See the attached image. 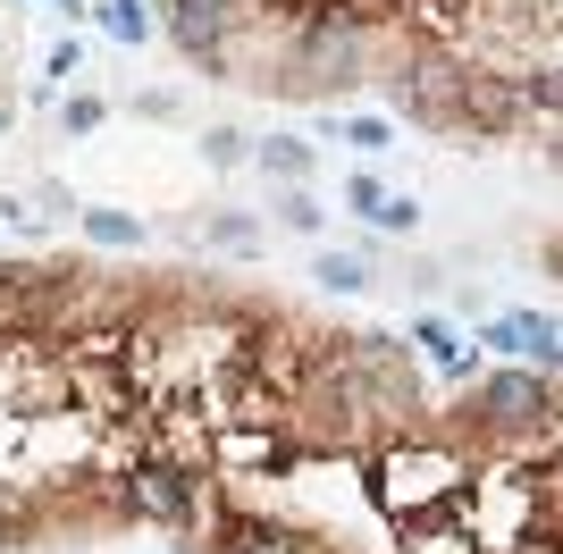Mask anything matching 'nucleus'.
Returning <instances> with one entry per match:
<instances>
[{"instance_id": "obj_1", "label": "nucleus", "mask_w": 563, "mask_h": 554, "mask_svg": "<svg viewBox=\"0 0 563 554\" xmlns=\"http://www.w3.org/2000/svg\"><path fill=\"white\" fill-rule=\"evenodd\" d=\"M555 403H563V387L547 378V369L496 362V369H479V378L446 403V420L479 445V454H505V445H539L547 420H555Z\"/></svg>"}, {"instance_id": "obj_2", "label": "nucleus", "mask_w": 563, "mask_h": 554, "mask_svg": "<svg viewBox=\"0 0 563 554\" xmlns=\"http://www.w3.org/2000/svg\"><path fill=\"white\" fill-rule=\"evenodd\" d=\"M202 496H211V479H202V470H186L177 454H161V445H135V454H118V462H110V505H118V521L194 530Z\"/></svg>"}, {"instance_id": "obj_3", "label": "nucleus", "mask_w": 563, "mask_h": 554, "mask_svg": "<svg viewBox=\"0 0 563 554\" xmlns=\"http://www.w3.org/2000/svg\"><path fill=\"white\" fill-rule=\"evenodd\" d=\"M454 135H471V143H514V135H530V126H521V101H514V76L471 68L463 76V110H454Z\"/></svg>"}, {"instance_id": "obj_4", "label": "nucleus", "mask_w": 563, "mask_h": 554, "mask_svg": "<svg viewBox=\"0 0 563 554\" xmlns=\"http://www.w3.org/2000/svg\"><path fill=\"white\" fill-rule=\"evenodd\" d=\"M471 345H479V353H505V362H530V369H547V378L563 369V328L547 320V311H505V320H488Z\"/></svg>"}, {"instance_id": "obj_5", "label": "nucleus", "mask_w": 563, "mask_h": 554, "mask_svg": "<svg viewBox=\"0 0 563 554\" xmlns=\"http://www.w3.org/2000/svg\"><path fill=\"white\" fill-rule=\"evenodd\" d=\"M514 101H521V126H563V59H521L514 68Z\"/></svg>"}, {"instance_id": "obj_6", "label": "nucleus", "mask_w": 563, "mask_h": 554, "mask_svg": "<svg viewBox=\"0 0 563 554\" xmlns=\"http://www.w3.org/2000/svg\"><path fill=\"white\" fill-rule=\"evenodd\" d=\"M253 168L269 185H311L320 177V152H311L303 135H269V143H253Z\"/></svg>"}, {"instance_id": "obj_7", "label": "nucleus", "mask_w": 563, "mask_h": 554, "mask_svg": "<svg viewBox=\"0 0 563 554\" xmlns=\"http://www.w3.org/2000/svg\"><path fill=\"white\" fill-rule=\"evenodd\" d=\"M404 554H479V538L454 512H438V521H404Z\"/></svg>"}, {"instance_id": "obj_8", "label": "nucleus", "mask_w": 563, "mask_h": 554, "mask_svg": "<svg viewBox=\"0 0 563 554\" xmlns=\"http://www.w3.org/2000/svg\"><path fill=\"white\" fill-rule=\"evenodd\" d=\"M194 235H202V244H219V253H253V244H261V219H253V210H202V219H194Z\"/></svg>"}, {"instance_id": "obj_9", "label": "nucleus", "mask_w": 563, "mask_h": 554, "mask_svg": "<svg viewBox=\"0 0 563 554\" xmlns=\"http://www.w3.org/2000/svg\"><path fill=\"white\" fill-rule=\"evenodd\" d=\"M93 18H101L110 43H152V34H161V9H143V0H101Z\"/></svg>"}, {"instance_id": "obj_10", "label": "nucleus", "mask_w": 563, "mask_h": 554, "mask_svg": "<svg viewBox=\"0 0 563 554\" xmlns=\"http://www.w3.org/2000/svg\"><path fill=\"white\" fill-rule=\"evenodd\" d=\"M269 219H278L286 235H320L329 228V210L311 202V185H278V193H269Z\"/></svg>"}, {"instance_id": "obj_11", "label": "nucleus", "mask_w": 563, "mask_h": 554, "mask_svg": "<svg viewBox=\"0 0 563 554\" xmlns=\"http://www.w3.org/2000/svg\"><path fill=\"white\" fill-rule=\"evenodd\" d=\"M76 219H85V235H93V244H143V219H135V210L93 202V210H76Z\"/></svg>"}, {"instance_id": "obj_12", "label": "nucleus", "mask_w": 563, "mask_h": 554, "mask_svg": "<svg viewBox=\"0 0 563 554\" xmlns=\"http://www.w3.org/2000/svg\"><path fill=\"white\" fill-rule=\"evenodd\" d=\"M311 277H320L329 295H362V286H371V261H362V253H320Z\"/></svg>"}, {"instance_id": "obj_13", "label": "nucleus", "mask_w": 563, "mask_h": 554, "mask_svg": "<svg viewBox=\"0 0 563 554\" xmlns=\"http://www.w3.org/2000/svg\"><path fill=\"white\" fill-rule=\"evenodd\" d=\"M101 126H110V101H101V92H68V101H59V135H101Z\"/></svg>"}, {"instance_id": "obj_14", "label": "nucleus", "mask_w": 563, "mask_h": 554, "mask_svg": "<svg viewBox=\"0 0 563 554\" xmlns=\"http://www.w3.org/2000/svg\"><path fill=\"white\" fill-rule=\"evenodd\" d=\"M202 160H211V168H244V160H253V135H235V126H202Z\"/></svg>"}, {"instance_id": "obj_15", "label": "nucleus", "mask_w": 563, "mask_h": 554, "mask_svg": "<svg viewBox=\"0 0 563 554\" xmlns=\"http://www.w3.org/2000/svg\"><path fill=\"white\" fill-rule=\"evenodd\" d=\"M336 143H353V152H396V126H387V118H336Z\"/></svg>"}, {"instance_id": "obj_16", "label": "nucleus", "mask_w": 563, "mask_h": 554, "mask_svg": "<svg viewBox=\"0 0 563 554\" xmlns=\"http://www.w3.org/2000/svg\"><path fill=\"white\" fill-rule=\"evenodd\" d=\"M345 210H353V219H378V210H387V185H378L371 168H353V177H345Z\"/></svg>"}, {"instance_id": "obj_17", "label": "nucleus", "mask_w": 563, "mask_h": 554, "mask_svg": "<svg viewBox=\"0 0 563 554\" xmlns=\"http://www.w3.org/2000/svg\"><path fill=\"white\" fill-rule=\"evenodd\" d=\"M371 228H387V235H412V228H421V202H412V193H387V210H378Z\"/></svg>"}, {"instance_id": "obj_18", "label": "nucleus", "mask_w": 563, "mask_h": 554, "mask_svg": "<svg viewBox=\"0 0 563 554\" xmlns=\"http://www.w3.org/2000/svg\"><path fill=\"white\" fill-rule=\"evenodd\" d=\"M530 454H539V470H547V479L563 487V403H555V420H547V437L530 445Z\"/></svg>"}, {"instance_id": "obj_19", "label": "nucleus", "mask_w": 563, "mask_h": 554, "mask_svg": "<svg viewBox=\"0 0 563 554\" xmlns=\"http://www.w3.org/2000/svg\"><path fill=\"white\" fill-rule=\"evenodd\" d=\"M51 76H85V43H59V51H51Z\"/></svg>"}, {"instance_id": "obj_20", "label": "nucleus", "mask_w": 563, "mask_h": 554, "mask_svg": "<svg viewBox=\"0 0 563 554\" xmlns=\"http://www.w3.org/2000/svg\"><path fill=\"white\" fill-rule=\"evenodd\" d=\"M539 261H547V277H563V228H555V235L539 244Z\"/></svg>"}, {"instance_id": "obj_21", "label": "nucleus", "mask_w": 563, "mask_h": 554, "mask_svg": "<svg viewBox=\"0 0 563 554\" xmlns=\"http://www.w3.org/2000/svg\"><path fill=\"white\" fill-rule=\"evenodd\" d=\"M9 126H18V110H9V92H0V143H9Z\"/></svg>"}, {"instance_id": "obj_22", "label": "nucleus", "mask_w": 563, "mask_h": 554, "mask_svg": "<svg viewBox=\"0 0 563 554\" xmlns=\"http://www.w3.org/2000/svg\"><path fill=\"white\" fill-rule=\"evenodd\" d=\"M51 9H68V18H85V0H51Z\"/></svg>"}, {"instance_id": "obj_23", "label": "nucleus", "mask_w": 563, "mask_h": 554, "mask_svg": "<svg viewBox=\"0 0 563 554\" xmlns=\"http://www.w3.org/2000/svg\"><path fill=\"white\" fill-rule=\"evenodd\" d=\"M0 68H9V25H0Z\"/></svg>"}, {"instance_id": "obj_24", "label": "nucleus", "mask_w": 563, "mask_h": 554, "mask_svg": "<svg viewBox=\"0 0 563 554\" xmlns=\"http://www.w3.org/2000/svg\"><path fill=\"white\" fill-rule=\"evenodd\" d=\"M555 43H563V34H555Z\"/></svg>"}]
</instances>
